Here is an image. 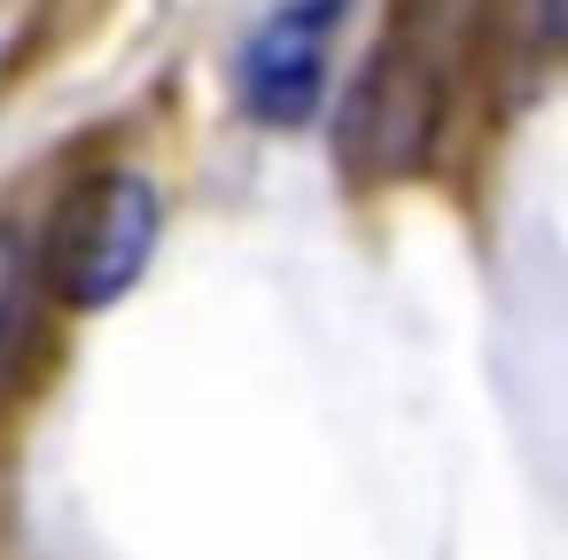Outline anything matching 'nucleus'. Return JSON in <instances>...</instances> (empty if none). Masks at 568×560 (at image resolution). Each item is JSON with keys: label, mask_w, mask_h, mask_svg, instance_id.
<instances>
[{"label": "nucleus", "mask_w": 568, "mask_h": 560, "mask_svg": "<svg viewBox=\"0 0 568 560\" xmlns=\"http://www.w3.org/2000/svg\"><path fill=\"white\" fill-rule=\"evenodd\" d=\"M156 226H164V211L141 172H94L55 218V288L79 312L125 296L156 250Z\"/></svg>", "instance_id": "2"}, {"label": "nucleus", "mask_w": 568, "mask_h": 560, "mask_svg": "<svg viewBox=\"0 0 568 560\" xmlns=\"http://www.w3.org/2000/svg\"><path fill=\"white\" fill-rule=\"evenodd\" d=\"M490 9L498 0H389L382 40L343 102L335 149L351 164V180H413L444 133L452 110L475 79V55L490 40Z\"/></svg>", "instance_id": "1"}, {"label": "nucleus", "mask_w": 568, "mask_h": 560, "mask_svg": "<svg viewBox=\"0 0 568 560\" xmlns=\"http://www.w3.org/2000/svg\"><path fill=\"white\" fill-rule=\"evenodd\" d=\"M335 32H343V0H288V9H273L257 24V40L242 48V102L257 125H273V133L312 125V110L327 94Z\"/></svg>", "instance_id": "3"}, {"label": "nucleus", "mask_w": 568, "mask_h": 560, "mask_svg": "<svg viewBox=\"0 0 568 560\" xmlns=\"http://www.w3.org/2000/svg\"><path fill=\"white\" fill-rule=\"evenodd\" d=\"M537 24H545L552 48H568V0H537Z\"/></svg>", "instance_id": "5"}, {"label": "nucleus", "mask_w": 568, "mask_h": 560, "mask_svg": "<svg viewBox=\"0 0 568 560\" xmlns=\"http://www.w3.org/2000/svg\"><path fill=\"white\" fill-rule=\"evenodd\" d=\"M17 304H24V242L0 226V350L17 335Z\"/></svg>", "instance_id": "4"}]
</instances>
